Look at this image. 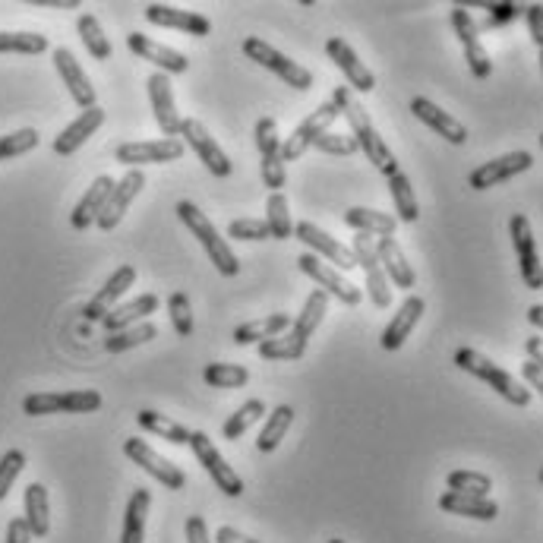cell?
Wrapping results in <instances>:
<instances>
[{
	"instance_id": "cell-10",
	"label": "cell",
	"mask_w": 543,
	"mask_h": 543,
	"mask_svg": "<svg viewBox=\"0 0 543 543\" xmlns=\"http://www.w3.org/2000/svg\"><path fill=\"white\" fill-rule=\"evenodd\" d=\"M256 149H259V158H263V184L272 190V193H281L285 187V162H281V136H278V124L272 117H259L256 124Z\"/></svg>"
},
{
	"instance_id": "cell-22",
	"label": "cell",
	"mask_w": 543,
	"mask_h": 543,
	"mask_svg": "<svg viewBox=\"0 0 543 543\" xmlns=\"http://www.w3.org/2000/svg\"><path fill=\"white\" fill-rule=\"evenodd\" d=\"M326 54L332 57V64L345 73V79L351 83V89H357V92H373L376 89V76L364 67V60H360L357 54H354V48L345 42V38H338V35H332L329 42H326Z\"/></svg>"
},
{
	"instance_id": "cell-34",
	"label": "cell",
	"mask_w": 543,
	"mask_h": 543,
	"mask_svg": "<svg viewBox=\"0 0 543 543\" xmlns=\"http://www.w3.org/2000/svg\"><path fill=\"white\" fill-rule=\"evenodd\" d=\"M149 506H152L149 490L136 487L133 496H130V502H127V512H124V537H120V543H143Z\"/></svg>"
},
{
	"instance_id": "cell-2",
	"label": "cell",
	"mask_w": 543,
	"mask_h": 543,
	"mask_svg": "<svg viewBox=\"0 0 543 543\" xmlns=\"http://www.w3.org/2000/svg\"><path fill=\"white\" fill-rule=\"evenodd\" d=\"M177 218L184 221L187 231L199 240V244H203V250H206L209 259H212V266H215L221 275L234 278V275L240 272V259H237L234 250L228 247V240L215 231L212 221H209L203 212H199V206L187 203V199H180V203H177Z\"/></svg>"
},
{
	"instance_id": "cell-46",
	"label": "cell",
	"mask_w": 543,
	"mask_h": 543,
	"mask_svg": "<svg viewBox=\"0 0 543 543\" xmlns=\"http://www.w3.org/2000/svg\"><path fill=\"white\" fill-rule=\"evenodd\" d=\"M48 38L38 32H0V54H42Z\"/></svg>"
},
{
	"instance_id": "cell-57",
	"label": "cell",
	"mask_w": 543,
	"mask_h": 543,
	"mask_svg": "<svg viewBox=\"0 0 543 543\" xmlns=\"http://www.w3.org/2000/svg\"><path fill=\"white\" fill-rule=\"evenodd\" d=\"M521 373H525V379H528V392H531V389H534V392L543 389V364H534V360H528Z\"/></svg>"
},
{
	"instance_id": "cell-28",
	"label": "cell",
	"mask_w": 543,
	"mask_h": 543,
	"mask_svg": "<svg viewBox=\"0 0 543 543\" xmlns=\"http://www.w3.org/2000/svg\"><path fill=\"white\" fill-rule=\"evenodd\" d=\"M105 124V111L102 108H86L83 114H79L70 127H64L60 130V136L54 139V152L57 155H73L79 146H86V139Z\"/></svg>"
},
{
	"instance_id": "cell-53",
	"label": "cell",
	"mask_w": 543,
	"mask_h": 543,
	"mask_svg": "<svg viewBox=\"0 0 543 543\" xmlns=\"http://www.w3.org/2000/svg\"><path fill=\"white\" fill-rule=\"evenodd\" d=\"M187 543H212L203 515H190L187 518Z\"/></svg>"
},
{
	"instance_id": "cell-24",
	"label": "cell",
	"mask_w": 543,
	"mask_h": 543,
	"mask_svg": "<svg viewBox=\"0 0 543 543\" xmlns=\"http://www.w3.org/2000/svg\"><path fill=\"white\" fill-rule=\"evenodd\" d=\"M424 310H427L424 297H417V294L405 297V304L398 307V313L389 319V326L382 329V338H379L382 351H398L401 345H405L414 332V326L420 323V316H424Z\"/></svg>"
},
{
	"instance_id": "cell-56",
	"label": "cell",
	"mask_w": 543,
	"mask_h": 543,
	"mask_svg": "<svg viewBox=\"0 0 543 543\" xmlns=\"http://www.w3.org/2000/svg\"><path fill=\"white\" fill-rule=\"evenodd\" d=\"M215 543H263V540H253V537H247V534H240L237 528L225 525V528L215 531Z\"/></svg>"
},
{
	"instance_id": "cell-27",
	"label": "cell",
	"mask_w": 543,
	"mask_h": 543,
	"mask_svg": "<svg viewBox=\"0 0 543 543\" xmlns=\"http://www.w3.org/2000/svg\"><path fill=\"white\" fill-rule=\"evenodd\" d=\"M373 247H376V256H379V266L382 272H386V278L392 281L395 288H414V266L408 263V256L405 250L398 247V240L395 237H376L373 240Z\"/></svg>"
},
{
	"instance_id": "cell-30",
	"label": "cell",
	"mask_w": 543,
	"mask_h": 543,
	"mask_svg": "<svg viewBox=\"0 0 543 543\" xmlns=\"http://www.w3.org/2000/svg\"><path fill=\"white\" fill-rule=\"evenodd\" d=\"M439 509L461 518H477V521H493L499 515V506L490 496H468V493H452V490L439 496Z\"/></svg>"
},
{
	"instance_id": "cell-52",
	"label": "cell",
	"mask_w": 543,
	"mask_h": 543,
	"mask_svg": "<svg viewBox=\"0 0 543 543\" xmlns=\"http://www.w3.org/2000/svg\"><path fill=\"white\" fill-rule=\"evenodd\" d=\"M228 237L234 240H269V228L263 218H234L228 225Z\"/></svg>"
},
{
	"instance_id": "cell-19",
	"label": "cell",
	"mask_w": 543,
	"mask_h": 543,
	"mask_svg": "<svg viewBox=\"0 0 543 543\" xmlns=\"http://www.w3.org/2000/svg\"><path fill=\"white\" fill-rule=\"evenodd\" d=\"M294 237L300 240V244H307L313 256H316V253H323V256L329 259V263L338 266V272H351V269H354V256H351V250H348L345 244H338L335 237H329L323 228H316L313 221H297V225H294Z\"/></svg>"
},
{
	"instance_id": "cell-44",
	"label": "cell",
	"mask_w": 543,
	"mask_h": 543,
	"mask_svg": "<svg viewBox=\"0 0 543 543\" xmlns=\"http://www.w3.org/2000/svg\"><path fill=\"white\" fill-rule=\"evenodd\" d=\"M158 335V329L152 323H136L130 329H120L114 335L105 338V351L108 354H124L130 348H139V345H146V341H152Z\"/></svg>"
},
{
	"instance_id": "cell-7",
	"label": "cell",
	"mask_w": 543,
	"mask_h": 543,
	"mask_svg": "<svg viewBox=\"0 0 543 543\" xmlns=\"http://www.w3.org/2000/svg\"><path fill=\"white\" fill-rule=\"evenodd\" d=\"M124 455L133 461V465L143 468L149 477H155L165 490H184V487H187V474L180 471L174 461H168L165 455H158L146 439L130 436V439L124 442Z\"/></svg>"
},
{
	"instance_id": "cell-48",
	"label": "cell",
	"mask_w": 543,
	"mask_h": 543,
	"mask_svg": "<svg viewBox=\"0 0 543 543\" xmlns=\"http://www.w3.org/2000/svg\"><path fill=\"white\" fill-rule=\"evenodd\" d=\"M168 313H171V326L180 338H190L193 335V307H190V297L184 291H174L168 297Z\"/></svg>"
},
{
	"instance_id": "cell-37",
	"label": "cell",
	"mask_w": 543,
	"mask_h": 543,
	"mask_svg": "<svg viewBox=\"0 0 543 543\" xmlns=\"http://www.w3.org/2000/svg\"><path fill=\"white\" fill-rule=\"evenodd\" d=\"M389 193H392V203H395V221H405V225H414L420 218V206H417V196H414V184L408 180L405 171H395L389 177Z\"/></svg>"
},
{
	"instance_id": "cell-50",
	"label": "cell",
	"mask_w": 543,
	"mask_h": 543,
	"mask_svg": "<svg viewBox=\"0 0 543 543\" xmlns=\"http://www.w3.org/2000/svg\"><path fill=\"white\" fill-rule=\"evenodd\" d=\"M23 468H26V455L19 449H10L0 455V499H7L10 487L16 484V477L23 474Z\"/></svg>"
},
{
	"instance_id": "cell-23",
	"label": "cell",
	"mask_w": 543,
	"mask_h": 543,
	"mask_svg": "<svg viewBox=\"0 0 543 543\" xmlns=\"http://www.w3.org/2000/svg\"><path fill=\"white\" fill-rule=\"evenodd\" d=\"M146 19L152 26H162V29H177L184 35H196V38H206L212 35V23L203 13H193V10H177L171 4H149L146 7Z\"/></svg>"
},
{
	"instance_id": "cell-35",
	"label": "cell",
	"mask_w": 543,
	"mask_h": 543,
	"mask_svg": "<svg viewBox=\"0 0 543 543\" xmlns=\"http://www.w3.org/2000/svg\"><path fill=\"white\" fill-rule=\"evenodd\" d=\"M136 424L143 427V430H149V433H155V436H162V439L174 442V446H190L193 430H187L184 424H177V420H171V417H165V414H158V411H152V408H143V411H139V414H136Z\"/></svg>"
},
{
	"instance_id": "cell-1",
	"label": "cell",
	"mask_w": 543,
	"mask_h": 543,
	"mask_svg": "<svg viewBox=\"0 0 543 543\" xmlns=\"http://www.w3.org/2000/svg\"><path fill=\"white\" fill-rule=\"evenodd\" d=\"M332 105L338 108V114L348 120V127H351V139L357 143V149H364V155L373 162V168L379 171V174H386V177H392L395 171H401L398 168V162H395V155H392V149L386 146V139H382L379 133H376V127H373V120H370V114L360 108V102L351 95V89L348 86H338L335 92H332Z\"/></svg>"
},
{
	"instance_id": "cell-26",
	"label": "cell",
	"mask_w": 543,
	"mask_h": 543,
	"mask_svg": "<svg viewBox=\"0 0 543 543\" xmlns=\"http://www.w3.org/2000/svg\"><path fill=\"white\" fill-rule=\"evenodd\" d=\"M149 102H152V111H155V124L162 127V136L165 139H177V127H180V117H177V108H174V89H171V79L165 73H152L149 76Z\"/></svg>"
},
{
	"instance_id": "cell-55",
	"label": "cell",
	"mask_w": 543,
	"mask_h": 543,
	"mask_svg": "<svg viewBox=\"0 0 543 543\" xmlns=\"http://www.w3.org/2000/svg\"><path fill=\"white\" fill-rule=\"evenodd\" d=\"M7 543H32V534H29L23 518H10V525H7Z\"/></svg>"
},
{
	"instance_id": "cell-4",
	"label": "cell",
	"mask_w": 543,
	"mask_h": 543,
	"mask_svg": "<svg viewBox=\"0 0 543 543\" xmlns=\"http://www.w3.org/2000/svg\"><path fill=\"white\" fill-rule=\"evenodd\" d=\"M244 54L250 57V60H256L259 67H266V70H272L281 83L285 86H291V89H297V92H307L310 86H313V73L307 70V67H300L297 60H291V57H285L281 51H275L269 42H263L259 35H250V38H244Z\"/></svg>"
},
{
	"instance_id": "cell-31",
	"label": "cell",
	"mask_w": 543,
	"mask_h": 543,
	"mask_svg": "<svg viewBox=\"0 0 543 543\" xmlns=\"http://www.w3.org/2000/svg\"><path fill=\"white\" fill-rule=\"evenodd\" d=\"M158 310V297L155 294H139L136 300H127V304H117L102 323H105V329H108V335H114V332H120V329H130V326H136V323H143V319L149 316V313H155Z\"/></svg>"
},
{
	"instance_id": "cell-43",
	"label": "cell",
	"mask_w": 543,
	"mask_h": 543,
	"mask_svg": "<svg viewBox=\"0 0 543 543\" xmlns=\"http://www.w3.org/2000/svg\"><path fill=\"white\" fill-rule=\"evenodd\" d=\"M266 414V401H259V398H250L244 401L228 420H225V427H221V433H225V439H237V436H244L256 420H263Z\"/></svg>"
},
{
	"instance_id": "cell-47",
	"label": "cell",
	"mask_w": 543,
	"mask_h": 543,
	"mask_svg": "<svg viewBox=\"0 0 543 543\" xmlns=\"http://www.w3.org/2000/svg\"><path fill=\"white\" fill-rule=\"evenodd\" d=\"M446 484L452 493H468V496H490L493 490V480L480 471H452L446 477Z\"/></svg>"
},
{
	"instance_id": "cell-45",
	"label": "cell",
	"mask_w": 543,
	"mask_h": 543,
	"mask_svg": "<svg viewBox=\"0 0 543 543\" xmlns=\"http://www.w3.org/2000/svg\"><path fill=\"white\" fill-rule=\"evenodd\" d=\"M203 379L212 389H240L250 382V370L240 364H209L203 370Z\"/></svg>"
},
{
	"instance_id": "cell-36",
	"label": "cell",
	"mask_w": 543,
	"mask_h": 543,
	"mask_svg": "<svg viewBox=\"0 0 543 543\" xmlns=\"http://www.w3.org/2000/svg\"><path fill=\"white\" fill-rule=\"evenodd\" d=\"M326 310H329V294L316 288V291L304 300V310H300L297 319L291 323V332H294L300 341H310L313 332L319 329V323H323Z\"/></svg>"
},
{
	"instance_id": "cell-15",
	"label": "cell",
	"mask_w": 543,
	"mask_h": 543,
	"mask_svg": "<svg viewBox=\"0 0 543 543\" xmlns=\"http://www.w3.org/2000/svg\"><path fill=\"white\" fill-rule=\"evenodd\" d=\"M509 234H512V244H515V253H518L521 278H525V285L531 291H540L543 288V272H540V256H537V240H534V231H531V221L525 215H512L509 218Z\"/></svg>"
},
{
	"instance_id": "cell-58",
	"label": "cell",
	"mask_w": 543,
	"mask_h": 543,
	"mask_svg": "<svg viewBox=\"0 0 543 543\" xmlns=\"http://www.w3.org/2000/svg\"><path fill=\"white\" fill-rule=\"evenodd\" d=\"M518 13L521 10L515 4H496V7H490V23H506V19L518 16Z\"/></svg>"
},
{
	"instance_id": "cell-8",
	"label": "cell",
	"mask_w": 543,
	"mask_h": 543,
	"mask_svg": "<svg viewBox=\"0 0 543 543\" xmlns=\"http://www.w3.org/2000/svg\"><path fill=\"white\" fill-rule=\"evenodd\" d=\"M177 136H184V143L199 155V162H203L215 177H231V174H234L231 158L225 155V149L215 143L212 133H209L203 124H199L196 117H180Z\"/></svg>"
},
{
	"instance_id": "cell-9",
	"label": "cell",
	"mask_w": 543,
	"mask_h": 543,
	"mask_svg": "<svg viewBox=\"0 0 543 543\" xmlns=\"http://www.w3.org/2000/svg\"><path fill=\"white\" fill-rule=\"evenodd\" d=\"M114 158L127 168L139 165H168L184 158V143L180 139H143V143H120L114 149Z\"/></svg>"
},
{
	"instance_id": "cell-49",
	"label": "cell",
	"mask_w": 543,
	"mask_h": 543,
	"mask_svg": "<svg viewBox=\"0 0 543 543\" xmlns=\"http://www.w3.org/2000/svg\"><path fill=\"white\" fill-rule=\"evenodd\" d=\"M38 139L42 136H38V130H32V127L16 130L10 136H0V158L10 162V158H16V155H26L32 149H38Z\"/></svg>"
},
{
	"instance_id": "cell-38",
	"label": "cell",
	"mask_w": 543,
	"mask_h": 543,
	"mask_svg": "<svg viewBox=\"0 0 543 543\" xmlns=\"http://www.w3.org/2000/svg\"><path fill=\"white\" fill-rule=\"evenodd\" d=\"M345 225H351L357 234H376V237H392L398 221L389 212H373V209H348L345 212Z\"/></svg>"
},
{
	"instance_id": "cell-32",
	"label": "cell",
	"mask_w": 543,
	"mask_h": 543,
	"mask_svg": "<svg viewBox=\"0 0 543 543\" xmlns=\"http://www.w3.org/2000/svg\"><path fill=\"white\" fill-rule=\"evenodd\" d=\"M23 521L32 537H48L51 531V509H48V490L45 484H29L26 496H23Z\"/></svg>"
},
{
	"instance_id": "cell-51",
	"label": "cell",
	"mask_w": 543,
	"mask_h": 543,
	"mask_svg": "<svg viewBox=\"0 0 543 543\" xmlns=\"http://www.w3.org/2000/svg\"><path fill=\"white\" fill-rule=\"evenodd\" d=\"M313 146H316L319 152H326V155H354V152H360L351 136H345V133H332V130L319 133V136L313 139Z\"/></svg>"
},
{
	"instance_id": "cell-25",
	"label": "cell",
	"mask_w": 543,
	"mask_h": 543,
	"mask_svg": "<svg viewBox=\"0 0 543 543\" xmlns=\"http://www.w3.org/2000/svg\"><path fill=\"white\" fill-rule=\"evenodd\" d=\"M54 67L60 73V79H64V86L70 92V98L79 105V108H95V86L89 83V76L86 70L76 64V57L73 51L67 48H54Z\"/></svg>"
},
{
	"instance_id": "cell-13",
	"label": "cell",
	"mask_w": 543,
	"mask_h": 543,
	"mask_svg": "<svg viewBox=\"0 0 543 543\" xmlns=\"http://www.w3.org/2000/svg\"><path fill=\"white\" fill-rule=\"evenodd\" d=\"M143 187H146V174L139 171V168H130L124 177L114 180V187H111V193H108V199H105L102 212H98L95 225L102 228V231H114V228L120 225V218L127 215L130 203L139 196V190H143Z\"/></svg>"
},
{
	"instance_id": "cell-11",
	"label": "cell",
	"mask_w": 543,
	"mask_h": 543,
	"mask_svg": "<svg viewBox=\"0 0 543 543\" xmlns=\"http://www.w3.org/2000/svg\"><path fill=\"white\" fill-rule=\"evenodd\" d=\"M297 266H300V272H304V275H310V278L316 281V285H319V291H326V294L338 297L341 304L357 307L360 300H364V291H360V288L354 285V281H348V278L341 275L338 269L326 266L319 256H313V253H304V256L297 259Z\"/></svg>"
},
{
	"instance_id": "cell-12",
	"label": "cell",
	"mask_w": 543,
	"mask_h": 543,
	"mask_svg": "<svg viewBox=\"0 0 543 543\" xmlns=\"http://www.w3.org/2000/svg\"><path fill=\"white\" fill-rule=\"evenodd\" d=\"M351 256H354V266H360L367 272V294L373 300V307L386 310L392 304V288H389V278L379 266V256H376V247H373V237L370 234H357L354 237V247H351Z\"/></svg>"
},
{
	"instance_id": "cell-3",
	"label": "cell",
	"mask_w": 543,
	"mask_h": 543,
	"mask_svg": "<svg viewBox=\"0 0 543 543\" xmlns=\"http://www.w3.org/2000/svg\"><path fill=\"white\" fill-rule=\"evenodd\" d=\"M455 367L471 373V376H477V379H484L496 395H502V398L509 401V405H515V408H528V405H531V392L521 386V382H518L512 373L496 367L493 360L484 357L480 351H474V348H458V351H455Z\"/></svg>"
},
{
	"instance_id": "cell-62",
	"label": "cell",
	"mask_w": 543,
	"mask_h": 543,
	"mask_svg": "<svg viewBox=\"0 0 543 543\" xmlns=\"http://www.w3.org/2000/svg\"><path fill=\"white\" fill-rule=\"evenodd\" d=\"M329 543H345V540H329Z\"/></svg>"
},
{
	"instance_id": "cell-20",
	"label": "cell",
	"mask_w": 543,
	"mask_h": 543,
	"mask_svg": "<svg viewBox=\"0 0 543 543\" xmlns=\"http://www.w3.org/2000/svg\"><path fill=\"white\" fill-rule=\"evenodd\" d=\"M127 48L139 57V60H149V64H155L158 67V73H187L190 70V60H187V54H180V51H174V48H168V45H158V42H152L149 35H143V32H130L127 35Z\"/></svg>"
},
{
	"instance_id": "cell-54",
	"label": "cell",
	"mask_w": 543,
	"mask_h": 543,
	"mask_svg": "<svg viewBox=\"0 0 543 543\" xmlns=\"http://www.w3.org/2000/svg\"><path fill=\"white\" fill-rule=\"evenodd\" d=\"M525 16H528L531 42H534V45H543V7H540V4H531V7H525Z\"/></svg>"
},
{
	"instance_id": "cell-29",
	"label": "cell",
	"mask_w": 543,
	"mask_h": 543,
	"mask_svg": "<svg viewBox=\"0 0 543 543\" xmlns=\"http://www.w3.org/2000/svg\"><path fill=\"white\" fill-rule=\"evenodd\" d=\"M111 187H114V177H111V174L95 177V184L86 190V196L79 199L76 209L70 212V225H73L76 231H86V228L95 225V218H98V212H102V206H105V199H108Z\"/></svg>"
},
{
	"instance_id": "cell-42",
	"label": "cell",
	"mask_w": 543,
	"mask_h": 543,
	"mask_svg": "<svg viewBox=\"0 0 543 543\" xmlns=\"http://www.w3.org/2000/svg\"><path fill=\"white\" fill-rule=\"evenodd\" d=\"M76 32H79V38H83L86 51H89L95 60H108V57H111V38L105 35L102 23H98V16L83 13V16L76 19Z\"/></svg>"
},
{
	"instance_id": "cell-63",
	"label": "cell",
	"mask_w": 543,
	"mask_h": 543,
	"mask_svg": "<svg viewBox=\"0 0 543 543\" xmlns=\"http://www.w3.org/2000/svg\"><path fill=\"white\" fill-rule=\"evenodd\" d=\"M0 162H4V158H0Z\"/></svg>"
},
{
	"instance_id": "cell-59",
	"label": "cell",
	"mask_w": 543,
	"mask_h": 543,
	"mask_svg": "<svg viewBox=\"0 0 543 543\" xmlns=\"http://www.w3.org/2000/svg\"><path fill=\"white\" fill-rule=\"evenodd\" d=\"M38 7H54V10H76V0H32Z\"/></svg>"
},
{
	"instance_id": "cell-5",
	"label": "cell",
	"mask_w": 543,
	"mask_h": 543,
	"mask_svg": "<svg viewBox=\"0 0 543 543\" xmlns=\"http://www.w3.org/2000/svg\"><path fill=\"white\" fill-rule=\"evenodd\" d=\"M102 408V395L95 389H73V392H35L23 398V411L29 417L45 414H92Z\"/></svg>"
},
{
	"instance_id": "cell-21",
	"label": "cell",
	"mask_w": 543,
	"mask_h": 543,
	"mask_svg": "<svg viewBox=\"0 0 543 543\" xmlns=\"http://www.w3.org/2000/svg\"><path fill=\"white\" fill-rule=\"evenodd\" d=\"M411 111H414L417 120H424V124H427L433 133H439L442 139H446V143H452V146H465V143H468L465 124H461V120H455L449 111H442L439 105H433L430 98L414 95V98H411Z\"/></svg>"
},
{
	"instance_id": "cell-40",
	"label": "cell",
	"mask_w": 543,
	"mask_h": 543,
	"mask_svg": "<svg viewBox=\"0 0 543 543\" xmlns=\"http://www.w3.org/2000/svg\"><path fill=\"white\" fill-rule=\"evenodd\" d=\"M263 221H266L272 240H291L294 237V221H291V209H288V196L285 193H269Z\"/></svg>"
},
{
	"instance_id": "cell-61",
	"label": "cell",
	"mask_w": 543,
	"mask_h": 543,
	"mask_svg": "<svg viewBox=\"0 0 543 543\" xmlns=\"http://www.w3.org/2000/svg\"><path fill=\"white\" fill-rule=\"evenodd\" d=\"M528 319H531L534 326H543V307H540V304L531 307V310H528Z\"/></svg>"
},
{
	"instance_id": "cell-16",
	"label": "cell",
	"mask_w": 543,
	"mask_h": 543,
	"mask_svg": "<svg viewBox=\"0 0 543 543\" xmlns=\"http://www.w3.org/2000/svg\"><path fill=\"white\" fill-rule=\"evenodd\" d=\"M338 120V108L332 105V102H326V105H319L304 124H300L285 143H281V162H297L300 155H304L310 146H313V139L319 136V133H326L332 124Z\"/></svg>"
},
{
	"instance_id": "cell-17",
	"label": "cell",
	"mask_w": 543,
	"mask_h": 543,
	"mask_svg": "<svg viewBox=\"0 0 543 543\" xmlns=\"http://www.w3.org/2000/svg\"><path fill=\"white\" fill-rule=\"evenodd\" d=\"M534 165V155L531 152H509V155H499V158H493V162H484L480 168H474L471 171V177H468V187L471 190H490V187H496V184H506V180H512L515 174H521V171H528Z\"/></svg>"
},
{
	"instance_id": "cell-14",
	"label": "cell",
	"mask_w": 543,
	"mask_h": 543,
	"mask_svg": "<svg viewBox=\"0 0 543 543\" xmlns=\"http://www.w3.org/2000/svg\"><path fill=\"white\" fill-rule=\"evenodd\" d=\"M452 29H455V35H458L461 48H465V60H468L471 73H474L477 79H490L493 60H490L484 42H480L477 26H474V16L465 10V4H452Z\"/></svg>"
},
{
	"instance_id": "cell-33",
	"label": "cell",
	"mask_w": 543,
	"mask_h": 543,
	"mask_svg": "<svg viewBox=\"0 0 543 543\" xmlns=\"http://www.w3.org/2000/svg\"><path fill=\"white\" fill-rule=\"evenodd\" d=\"M288 329H291L288 313H272V316L250 319V323L237 326L234 329V341H237V345H259V341H269V338L288 332Z\"/></svg>"
},
{
	"instance_id": "cell-6",
	"label": "cell",
	"mask_w": 543,
	"mask_h": 543,
	"mask_svg": "<svg viewBox=\"0 0 543 543\" xmlns=\"http://www.w3.org/2000/svg\"><path fill=\"white\" fill-rule=\"evenodd\" d=\"M190 449H193V455L199 458V465L206 468V474L212 477V484H215L221 493H225V496H240V493H244V480L237 477V471L228 465L225 455L215 449V442L209 439V433L193 430Z\"/></svg>"
},
{
	"instance_id": "cell-18",
	"label": "cell",
	"mask_w": 543,
	"mask_h": 543,
	"mask_svg": "<svg viewBox=\"0 0 543 543\" xmlns=\"http://www.w3.org/2000/svg\"><path fill=\"white\" fill-rule=\"evenodd\" d=\"M133 281H136V266H130V263L117 266V269L111 272V278L102 285V291H98V294L89 300V304H86L83 316L92 319V323H102V319L117 307V300L133 288Z\"/></svg>"
},
{
	"instance_id": "cell-39",
	"label": "cell",
	"mask_w": 543,
	"mask_h": 543,
	"mask_svg": "<svg viewBox=\"0 0 543 543\" xmlns=\"http://www.w3.org/2000/svg\"><path fill=\"white\" fill-rule=\"evenodd\" d=\"M294 424V408L291 405H278L263 424V433L256 439V449L259 452H275L281 446V439L288 436V427Z\"/></svg>"
},
{
	"instance_id": "cell-41",
	"label": "cell",
	"mask_w": 543,
	"mask_h": 543,
	"mask_svg": "<svg viewBox=\"0 0 543 543\" xmlns=\"http://www.w3.org/2000/svg\"><path fill=\"white\" fill-rule=\"evenodd\" d=\"M259 357L263 360H300L307 354V341H300L291 329L288 332H281L269 341H259L256 345Z\"/></svg>"
},
{
	"instance_id": "cell-60",
	"label": "cell",
	"mask_w": 543,
	"mask_h": 543,
	"mask_svg": "<svg viewBox=\"0 0 543 543\" xmlns=\"http://www.w3.org/2000/svg\"><path fill=\"white\" fill-rule=\"evenodd\" d=\"M528 360H534V364H543V345H540V338H528Z\"/></svg>"
}]
</instances>
